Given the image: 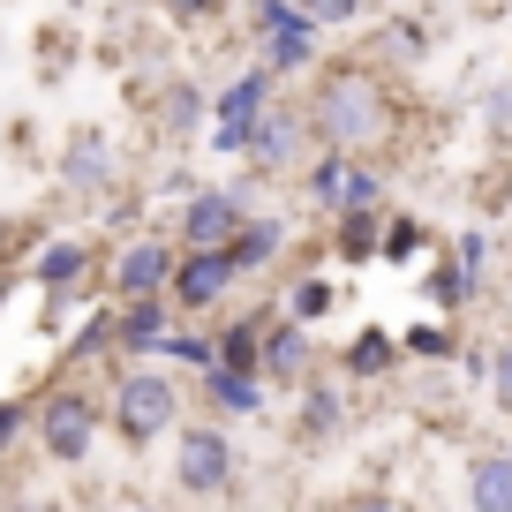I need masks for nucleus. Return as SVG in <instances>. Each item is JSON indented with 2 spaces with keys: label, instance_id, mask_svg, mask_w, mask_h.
I'll return each mask as SVG.
<instances>
[{
  "label": "nucleus",
  "instance_id": "obj_28",
  "mask_svg": "<svg viewBox=\"0 0 512 512\" xmlns=\"http://www.w3.org/2000/svg\"><path fill=\"white\" fill-rule=\"evenodd\" d=\"M166 362H189V369H211L219 362V332H204V324H174V332L159 339Z\"/></svg>",
  "mask_w": 512,
  "mask_h": 512
},
{
  "label": "nucleus",
  "instance_id": "obj_42",
  "mask_svg": "<svg viewBox=\"0 0 512 512\" xmlns=\"http://www.w3.org/2000/svg\"><path fill=\"white\" fill-rule=\"evenodd\" d=\"M136 512H166V505H136Z\"/></svg>",
  "mask_w": 512,
  "mask_h": 512
},
{
  "label": "nucleus",
  "instance_id": "obj_13",
  "mask_svg": "<svg viewBox=\"0 0 512 512\" xmlns=\"http://www.w3.org/2000/svg\"><path fill=\"white\" fill-rule=\"evenodd\" d=\"M144 121H151V136L159 144H196V128H211V91L196 76H159L144 91Z\"/></svg>",
  "mask_w": 512,
  "mask_h": 512
},
{
  "label": "nucleus",
  "instance_id": "obj_43",
  "mask_svg": "<svg viewBox=\"0 0 512 512\" xmlns=\"http://www.w3.org/2000/svg\"><path fill=\"white\" fill-rule=\"evenodd\" d=\"M61 8H83V0H61Z\"/></svg>",
  "mask_w": 512,
  "mask_h": 512
},
{
  "label": "nucleus",
  "instance_id": "obj_25",
  "mask_svg": "<svg viewBox=\"0 0 512 512\" xmlns=\"http://www.w3.org/2000/svg\"><path fill=\"white\" fill-rule=\"evenodd\" d=\"M279 309H287L294 324H309V332H317V324H324V317L339 309V287H332L324 272H302V279H294L287 294H279Z\"/></svg>",
  "mask_w": 512,
  "mask_h": 512
},
{
  "label": "nucleus",
  "instance_id": "obj_4",
  "mask_svg": "<svg viewBox=\"0 0 512 512\" xmlns=\"http://www.w3.org/2000/svg\"><path fill=\"white\" fill-rule=\"evenodd\" d=\"M309 151H317V136H309V106L279 91L272 106L249 121V151H241V166H249L256 181H279V174H302Z\"/></svg>",
  "mask_w": 512,
  "mask_h": 512
},
{
  "label": "nucleus",
  "instance_id": "obj_44",
  "mask_svg": "<svg viewBox=\"0 0 512 512\" xmlns=\"http://www.w3.org/2000/svg\"><path fill=\"white\" fill-rule=\"evenodd\" d=\"M0 497H8V490H0Z\"/></svg>",
  "mask_w": 512,
  "mask_h": 512
},
{
  "label": "nucleus",
  "instance_id": "obj_32",
  "mask_svg": "<svg viewBox=\"0 0 512 512\" xmlns=\"http://www.w3.org/2000/svg\"><path fill=\"white\" fill-rule=\"evenodd\" d=\"M445 256H452V264H460L467 279H475V287H482V279H490V234H482V226H467V234H452V241H445Z\"/></svg>",
  "mask_w": 512,
  "mask_h": 512
},
{
  "label": "nucleus",
  "instance_id": "obj_19",
  "mask_svg": "<svg viewBox=\"0 0 512 512\" xmlns=\"http://www.w3.org/2000/svg\"><path fill=\"white\" fill-rule=\"evenodd\" d=\"M339 430H347V392L339 384H324V377H309L302 384V407H294V445H339Z\"/></svg>",
  "mask_w": 512,
  "mask_h": 512
},
{
  "label": "nucleus",
  "instance_id": "obj_24",
  "mask_svg": "<svg viewBox=\"0 0 512 512\" xmlns=\"http://www.w3.org/2000/svg\"><path fill=\"white\" fill-rule=\"evenodd\" d=\"M422 294H430V309H437V317H460L467 302H482V287L460 272V264H452L445 249H437V264H430V279H422Z\"/></svg>",
  "mask_w": 512,
  "mask_h": 512
},
{
  "label": "nucleus",
  "instance_id": "obj_26",
  "mask_svg": "<svg viewBox=\"0 0 512 512\" xmlns=\"http://www.w3.org/2000/svg\"><path fill=\"white\" fill-rule=\"evenodd\" d=\"M422 53H430V23H422V16H384V23H377V61L415 68Z\"/></svg>",
  "mask_w": 512,
  "mask_h": 512
},
{
  "label": "nucleus",
  "instance_id": "obj_36",
  "mask_svg": "<svg viewBox=\"0 0 512 512\" xmlns=\"http://www.w3.org/2000/svg\"><path fill=\"white\" fill-rule=\"evenodd\" d=\"M294 16H302L294 0H256V8H249V46H264V38H272V31H287Z\"/></svg>",
  "mask_w": 512,
  "mask_h": 512
},
{
  "label": "nucleus",
  "instance_id": "obj_5",
  "mask_svg": "<svg viewBox=\"0 0 512 512\" xmlns=\"http://www.w3.org/2000/svg\"><path fill=\"white\" fill-rule=\"evenodd\" d=\"M234 475H241V452H234V437H226L219 415L174 430V490L181 497H226Z\"/></svg>",
  "mask_w": 512,
  "mask_h": 512
},
{
  "label": "nucleus",
  "instance_id": "obj_33",
  "mask_svg": "<svg viewBox=\"0 0 512 512\" xmlns=\"http://www.w3.org/2000/svg\"><path fill=\"white\" fill-rule=\"evenodd\" d=\"M482 384H490V400H497V415H512V332L490 347V362H482Z\"/></svg>",
  "mask_w": 512,
  "mask_h": 512
},
{
  "label": "nucleus",
  "instance_id": "obj_1",
  "mask_svg": "<svg viewBox=\"0 0 512 512\" xmlns=\"http://www.w3.org/2000/svg\"><path fill=\"white\" fill-rule=\"evenodd\" d=\"M302 106H309L317 151H377V144H392V128H400V91L384 76V61H362V53L324 61L317 76H309Z\"/></svg>",
  "mask_w": 512,
  "mask_h": 512
},
{
  "label": "nucleus",
  "instance_id": "obj_11",
  "mask_svg": "<svg viewBox=\"0 0 512 512\" xmlns=\"http://www.w3.org/2000/svg\"><path fill=\"white\" fill-rule=\"evenodd\" d=\"M61 189L68 196H91V204H106L113 189H121V144H113V128L98 121H76L61 144Z\"/></svg>",
  "mask_w": 512,
  "mask_h": 512
},
{
  "label": "nucleus",
  "instance_id": "obj_2",
  "mask_svg": "<svg viewBox=\"0 0 512 512\" xmlns=\"http://www.w3.org/2000/svg\"><path fill=\"white\" fill-rule=\"evenodd\" d=\"M106 430L121 437L128 452H144V445H159V437H174V430H181V384L166 377V369H151V362H128L121 377H113Z\"/></svg>",
  "mask_w": 512,
  "mask_h": 512
},
{
  "label": "nucleus",
  "instance_id": "obj_3",
  "mask_svg": "<svg viewBox=\"0 0 512 512\" xmlns=\"http://www.w3.org/2000/svg\"><path fill=\"white\" fill-rule=\"evenodd\" d=\"M302 204L317 211L324 226L339 219V211H384L392 196H384V166H369V151H309L302 174Z\"/></svg>",
  "mask_w": 512,
  "mask_h": 512
},
{
  "label": "nucleus",
  "instance_id": "obj_10",
  "mask_svg": "<svg viewBox=\"0 0 512 512\" xmlns=\"http://www.w3.org/2000/svg\"><path fill=\"white\" fill-rule=\"evenodd\" d=\"M91 279H106V241H83V234H53L31 249V287L46 294L53 309L68 302V294H83Z\"/></svg>",
  "mask_w": 512,
  "mask_h": 512
},
{
  "label": "nucleus",
  "instance_id": "obj_23",
  "mask_svg": "<svg viewBox=\"0 0 512 512\" xmlns=\"http://www.w3.org/2000/svg\"><path fill=\"white\" fill-rule=\"evenodd\" d=\"M384 211H392V204H384ZM384 211H339V219H332V256H339V264H377Z\"/></svg>",
  "mask_w": 512,
  "mask_h": 512
},
{
  "label": "nucleus",
  "instance_id": "obj_27",
  "mask_svg": "<svg viewBox=\"0 0 512 512\" xmlns=\"http://www.w3.org/2000/svg\"><path fill=\"white\" fill-rule=\"evenodd\" d=\"M422 249H430V226H422L415 211H384V241H377L384 264H415Z\"/></svg>",
  "mask_w": 512,
  "mask_h": 512
},
{
  "label": "nucleus",
  "instance_id": "obj_35",
  "mask_svg": "<svg viewBox=\"0 0 512 512\" xmlns=\"http://www.w3.org/2000/svg\"><path fill=\"white\" fill-rule=\"evenodd\" d=\"M31 422H38V400H23V392L0 400V452H16L23 437H31Z\"/></svg>",
  "mask_w": 512,
  "mask_h": 512
},
{
  "label": "nucleus",
  "instance_id": "obj_8",
  "mask_svg": "<svg viewBox=\"0 0 512 512\" xmlns=\"http://www.w3.org/2000/svg\"><path fill=\"white\" fill-rule=\"evenodd\" d=\"M241 219H249V196H241V181H196V189L181 196L174 241H181V249H226V241L241 234Z\"/></svg>",
  "mask_w": 512,
  "mask_h": 512
},
{
  "label": "nucleus",
  "instance_id": "obj_40",
  "mask_svg": "<svg viewBox=\"0 0 512 512\" xmlns=\"http://www.w3.org/2000/svg\"><path fill=\"white\" fill-rule=\"evenodd\" d=\"M8 512H53V505H38V497H16V505H8Z\"/></svg>",
  "mask_w": 512,
  "mask_h": 512
},
{
  "label": "nucleus",
  "instance_id": "obj_37",
  "mask_svg": "<svg viewBox=\"0 0 512 512\" xmlns=\"http://www.w3.org/2000/svg\"><path fill=\"white\" fill-rule=\"evenodd\" d=\"M339 512H407V505H400V497H392V490H362V497H354V505H339Z\"/></svg>",
  "mask_w": 512,
  "mask_h": 512
},
{
  "label": "nucleus",
  "instance_id": "obj_9",
  "mask_svg": "<svg viewBox=\"0 0 512 512\" xmlns=\"http://www.w3.org/2000/svg\"><path fill=\"white\" fill-rule=\"evenodd\" d=\"M174 264H181V241L166 234H128L106 249V287L113 302H136V294H166L174 287Z\"/></svg>",
  "mask_w": 512,
  "mask_h": 512
},
{
  "label": "nucleus",
  "instance_id": "obj_31",
  "mask_svg": "<svg viewBox=\"0 0 512 512\" xmlns=\"http://www.w3.org/2000/svg\"><path fill=\"white\" fill-rule=\"evenodd\" d=\"M98 354H113V309H91V317H83V332L68 339V369L98 362Z\"/></svg>",
  "mask_w": 512,
  "mask_h": 512
},
{
  "label": "nucleus",
  "instance_id": "obj_12",
  "mask_svg": "<svg viewBox=\"0 0 512 512\" xmlns=\"http://www.w3.org/2000/svg\"><path fill=\"white\" fill-rule=\"evenodd\" d=\"M234 287H241V272H234V256H226V249H181L166 302L196 324V317H211V309H226V294H234Z\"/></svg>",
  "mask_w": 512,
  "mask_h": 512
},
{
  "label": "nucleus",
  "instance_id": "obj_18",
  "mask_svg": "<svg viewBox=\"0 0 512 512\" xmlns=\"http://www.w3.org/2000/svg\"><path fill=\"white\" fill-rule=\"evenodd\" d=\"M287 249H294V226L279 219V211H249V219H241V234L226 241V256H234L241 279H249V272H272Z\"/></svg>",
  "mask_w": 512,
  "mask_h": 512
},
{
  "label": "nucleus",
  "instance_id": "obj_7",
  "mask_svg": "<svg viewBox=\"0 0 512 512\" xmlns=\"http://www.w3.org/2000/svg\"><path fill=\"white\" fill-rule=\"evenodd\" d=\"M272 98H279V76L264 61H249L226 91H211V136L204 144L219 151V159H241V151H249V121L272 106Z\"/></svg>",
  "mask_w": 512,
  "mask_h": 512
},
{
  "label": "nucleus",
  "instance_id": "obj_14",
  "mask_svg": "<svg viewBox=\"0 0 512 512\" xmlns=\"http://www.w3.org/2000/svg\"><path fill=\"white\" fill-rule=\"evenodd\" d=\"M256 377L279 384V392H302V384L317 377V332H309V324H294L287 309H279V317L264 324V354H256Z\"/></svg>",
  "mask_w": 512,
  "mask_h": 512
},
{
  "label": "nucleus",
  "instance_id": "obj_41",
  "mask_svg": "<svg viewBox=\"0 0 512 512\" xmlns=\"http://www.w3.org/2000/svg\"><path fill=\"white\" fill-rule=\"evenodd\" d=\"M294 512H339V505H317V497H302V505H294Z\"/></svg>",
  "mask_w": 512,
  "mask_h": 512
},
{
  "label": "nucleus",
  "instance_id": "obj_39",
  "mask_svg": "<svg viewBox=\"0 0 512 512\" xmlns=\"http://www.w3.org/2000/svg\"><path fill=\"white\" fill-rule=\"evenodd\" d=\"M8 294H16V264H0V309H8Z\"/></svg>",
  "mask_w": 512,
  "mask_h": 512
},
{
  "label": "nucleus",
  "instance_id": "obj_38",
  "mask_svg": "<svg viewBox=\"0 0 512 512\" xmlns=\"http://www.w3.org/2000/svg\"><path fill=\"white\" fill-rule=\"evenodd\" d=\"M16 234H23L16 211H0V264H16Z\"/></svg>",
  "mask_w": 512,
  "mask_h": 512
},
{
  "label": "nucleus",
  "instance_id": "obj_22",
  "mask_svg": "<svg viewBox=\"0 0 512 512\" xmlns=\"http://www.w3.org/2000/svg\"><path fill=\"white\" fill-rule=\"evenodd\" d=\"M339 369H347V377H362V384L392 377V369H400V339L377 332V324H362V332L347 339V354H339Z\"/></svg>",
  "mask_w": 512,
  "mask_h": 512
},
{
  "label": "nucleus",
  "instance_id": "obj_29",
  "mask_svg": "<svg viewBox=\"0 0 512 512\" xmlns=\"http://www.w3.org/2000/svg\"><path fill=\"white\" fill-rule=\"evenodd\" d=\"M400 354H415V362H452V354H460V332H452L445 317H422V324H407Z\"/></svg>",
  "mask_w": 512,
  "mask_h": 512
},
{
  "label": "nucleus",
  "instance_id": "obj_16",
  "mask_svg": "<svg viewBox=\"0 0 512 512\" xmlns=\"http://www.w3.org/2000/svg\"><path fill=\"white\" fill-rule=\"evenodd\" d=\"M196 400H204V415L219 422H256L264 415V400H272V384L256 377V369H196Z\"/></svg>",
  "mask_w": 512,
  "mask_h": 512
},
{
  "label": "nucleus",
  "instance_id": "obj_15",
  "mask_svg": "<svg viewBox=\"0 0 512 512\" xmlns=\"http://www.w3.org/2000/svg\"><path fill=\"white\" fill-rule=\"evenodd\" d=\"M181 324V309L166 302V294H136V302H113V354L121 362H151L159 354V339Z\"/></svg>",
  "mask_w": 512,
  "mask_h": 512
},
{
  "label": "nucleus",
  "instance_id": "obj_30",
  "mask_svg": "<svg viewBox=\"0 0 512 512\" xmlns=\"http://www.w3.org/2000/svg\"><path fill=\"white\" fill-rule=\"evenodd\" d=\"M294 8H302L317 31H354V23H369V8H377V0H294Z\"/></svg>",
  "mask_w": 512,
  "mask_h": 512
},
{
  "label": "nucleus",
  "instance_id": "obj_6",
  "mask_svg": "<svg viewBox=\"0 0 512 512\" xmlns=\"http://www.w3.org/2000/svg\"><path fill=\"white\" fill-rule=\"evenodd\" d=\"M98 430H106V407H98L91 392H76V384H53L46 400H38V422H31L38 452H46L53 467H83L91 445H98Z\"/></svg>",
  "mask_w": 512,
  "mask_h": 512
},
{
  "label": "nucleus",
  "instance_id": "obj_17",
  "mask_svg": "<svg viewBox=\"0 0 512 512\" xmlns=\"http://www.w3.org/2000/svg\"><path fill=\"white\" fill-rule=\"evenodd\" d=\"M324 38H332V31H317L309 16H294L287 31H272L264 46H256V61L272 68L279 83H287V76H317V68H324Z\"/></svg>",
  "mask_w": 512,
  "mask_h": 512
},
{
  "label": "nucleus",
  "instance_id": "obj_34",
  "mask_svg": "<svg viewBox=\"0 0 512 512\" xmlns=\"http://www.w3.org/2000/svg\"><path fill=\"white\" fill-rule=\"evenodd\" d=\"M159 8H166L174 31H211V23L226 16V0H159Z\"/></svg>",
  "mask_w": 512,
  "mask_h": 512
},
{
  "label": "nucleus",
  "instance_id": "obj_21",
  "mask_svg": "<svg viewBox=\"0 0 512 512\" xmlns=\"http://www.w3.org/2000/svg\"><path fill=\"white\" fill-rule=\"evenodd\" d=\"M279 317V302H256L241 309V317H226L219 332V369H256V354H264V324Z\"/></svg>",
  "mask_w": 512,
  "mask_h": 512
},
{
  "label": "nucleus",
  "instance_id": "obj_20",
  "mask_svg": "<svg viewBox=\"0 0 512 512\" xmlns=\"http://www.w3.org/2000/svg\"><path fill=\"white\" fill-rule=\"evenodd\" d=\"M467 512H512V445L467 460Z\"/></svg>",
  "mask_w": 512,
  "mask_h": 512
}]
</instances>
